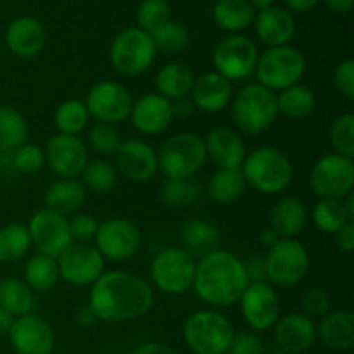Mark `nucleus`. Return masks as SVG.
<instances>
[{
    "label": "nucleus",
    "instance_id": "nucleus-19",
    "mask_svg": "<svg viewBox=\"0 0 354 354\" xmlns=\"http://www.w3.org/2000/svg\"><path fill=\"white\" fill-rule=\"evenodd\" d=\"M7 334L16 354H52L54 351V330L45 318L37 315L14 318Z\"/></svg>",
    "mask_w": 354,
    "mask_h": 354
},
{
    "label": "nucleus",
    "instance_id": "nucleus-52",
    "mask_svg": "<svg viewBox=\"0 0 354 354\" xmlns=\"http://www.w3.org/2000/svg\"><path fill=\"white\" fill-rule=\"evenodd\" d=\"M244 263L245 275H248L249 283L254 282H268L266 277V265H265V256H249Z\"/></svg>",
    "mask_w": 354,
    "mask_h": 354
},
{
    "label": "nucleus",
    "instance_id": "nucleus-6",
    "mask_svg": "<svg viewBox=\"0 0 354 354\" xmlns=\"http://www.w3.org/2000/svg\"><path fill=\"white\" fill-rule=\"evenodd\" d=\"M254 73L259 85L273 93L282 92L301 82L306 73V59L303 52L292 45L270 47L258 57Z\"/></svg>",
    "mask_w": 354,
    "mask_h": 354
},
{
    "label": "nucleus",
    "instance_id": "nucleus-61",
    "mask_svg": "<svg viewBox=\"0 0 354 354\" xmlns=\"http://www.w3.org/2000/svg\"><path fill=\"white\" fill-rule=\"evenodd\" d=\"M342 206H344L346 216H348L349 221L354 220V194L349 192L348 196L342 197Z\"/></svg>",
    "mask_w": 354,
    "mask_h": 354
},
{
    "label": "nucleus",
    "instance_id": "nucleus-2",
    "mask_svg": "<svg viewBox=\"0 0 354 354\" xmlns=\"http://www.w3.org/2000/svg\"><path fill=\"white\" fill-rule=\"evenodd\" d=\"M248 286L244 263L234 252L214 249L196 263L192 289L197 297L209 306H234Z\"/></svg>",
    "mask_w": 354,
    "mask_h": 354
},
{
    "label": "nucleus",
    "instance_id": "nucleus-48",
    "mask_svg": "<svg viewBox=\"0 0 354 354\" xmlns=\"http://www.w3.org/2000/svg\"><path fill=\"white\" fill-rule=\"evenodd\" d=\"M330 296L322 287H311L303 296V315L313 318H324L325 315L330 313Z\"/></svg>",
    "mask_w": 354,
    "mask_h": 354
},
{
    "label": "nucleus",
    "instance_id": "nucleus-38",
    "mask_svg": "<svg viewBox=\"0 0 354 354\" xmlns=\"http://www.w3.org/2000/svg\"><path fill=\"white\" fill-rule=\"evenodd\" d=\"M28 138V123L12 106H0V151L12 152Z\"/></svg>",
    "mask_w": 354,
    "mask_h": 354
},
{
    "label": "nucleus",
    "instance_id": "nucleus-13",
    "mask_svg": "<svg viewBox=\"0 0 354 354\" xmlns=\"http://www.w3.org/2000/svg\"><path fill=\"white\" fill-rule=\"evenodd\" d=\"M131 106H133V99L127 86L113 80L95 83L88 90L85 99L88 116L97 120V123H123L130 118Z\"/></svg>",
    "mask_w": 354,
    "mask_h": 354
},
{
    "label": "nucleus",
    "instance_id": "nucleus-34",
    "mask_svg": "<svg viewBox=\"0 0 354 354\" xmlns=\"http://www.w3.org/2000/svg\"><path fill=\"white\" fill-rule=\"evenodd\" d=\"M61 280L57 259L45 254H35L24 266V283L33 292L52 290Z\"/></svg>",
    "mask_w": 354,
    "mask_h": 354
},
{
    "label": "nucleus",
    "instance_id": "nucleus-49",
    "mask_svg": "<svg viewBox=\"0 0 354 354\" xmlns=\"http://www.w3.org/2000/svg\"><path fill=\"white\" fill-rule=\"evenodd\" d=\"M97 228H99V223L90 214H76L73 220H69V232H71L73 242L86 244L88 241L95 239Z\"/></svg>",
    "mask_w": 354,
    "mask_h": 354
},
{
    "label": "nucleus",
    "instance_id": "nucleus-24",
    "mask_svg": "<svg viewBox=\"0 0 354 354\" xmlns=\"http://www.w3.org/2000/svg\"><path fill=\"white\" fill-rule=\"evenodd\" d=\"M45 28L31 16L16 17L6 30L7 48L19 59H33L45 47Z\"/></svg>",
    "mask_w": 354,
    "mask_h": 354
},
{
    "label": "nucleus",
    "instance_id": "nucleus-5",
    "mask_svg": "<svg viewBox=\"0 0 354 354\" xmlns=\"http://www.w3.org/2000/svg\"><path fill=\"white\" fill-rule=\"evenodd\" d=\"M277 116V95L259 83L245 85L232 97V120L242 133H263L275 123Z\"/></svg>",
    "mask_w": 354,
    "mask_h": 354
},
{
    "label": "nucleus",
    "instance_id": "nucleus-43",
    "mask_svg": "<svg viewBox=\"0 0 354 354\" xmlns=\"http://www.w3.org/2000/svg\"><path fill=\"white\" fill-rule=\"evenodd\" d=\"M149 35L152 37L158 52L161 50L165 54H178L189 45V31L183 24L175 23V21H166Z\"/></svg>",
    "mask_w": 354,
    "mask_h": 354
},
{
    "label": "nucleus",
    "instance_id": "nucleus-55",
    "mask_svg": "<svg viewBox=\"0 0 354 354\" xmlns=\"http://www.w3.org/2000/svg\"><path fill=\"white\" fill-rule=\"evenodd\" d=\"M171 106H173V116L187 118L196 111L192 100H189L187 97H183V99H178V100H173Z\"/></svg>",
    "mask_w": 354,
    "mask_h": 354
},
{
    "label": "nucleus",
    "instance_id": "nucleus-58",
    "mask_svg": "<svg viewBox=\"0 0 354 354\" xmlns=\"http://www.w3.org/2000/svg\"><path fill=\"white\" fill-rule=\"evenodd\" d=\"M322 2H324L328 9L334 10V12L346 14L353 10L354 0H322Z\"/></svg>",
    "mask_w": 354,
    "mask_h": 354
},
{
    "label": "nucleus",
    "instance_id": "nucleus-4",
    "mask_svg": "<svg viewBox=\"0 0 354 354\" xmlns=\"http://www.w3.org/2000/svg\"><path fill=\"white\" fill-rule=\"evenodd\" d=\"M183 341L196 354H227L234 341V325L216 310H199L183 324Z\"/></svg>",
    "mask_w": 354,
    "mask_h": 354
},
{
    "label": "nucleus",
    "instance_id": "nucleus-53",
    "mask_svg": "<svg viewBox=\"0 0 354 354\" xmlns=\"http://www.w3.org/2000/svg\"><path fill=\"white\" fill-rule=\"evenodd\" d=\"M334 242L337 245V249L344 254H351L354 251V223L348 221L346 225H342L337 232L334 234Z\"/></svg>",
    "mask_w": 354,
    "mask_h": 354
},
{
    "label": "nucleus",
    "instance_id": "nucleus-17",
    "mask_svg": "<svg viewBox=\"0 0 354 354\" xmlns=\"http://www.w3.org/2000/svg\"><path fill=\"white\" fill-rule=\"evenodd\" d=\"M239 304L245 324L252 330H270L280 318L279 294L268 282L249 283L242 292Z\"/></svg>",
    "mask_w": 354,
    "mask_h": 354
},
{
    "label": "nucleus",
    "instance_id": "nucleus-12",
    "mask_svg": "<svg viewBox=\"0 0 354 354\" xmlns=\"http://www.w3.org/2000/svg\"><path fill=\"white\" fill-rule=\"evenodd\" d=\"M310 187L320 199H342L353 192L354 162L341 154H325L313 165Z\"/></svg>",
    "mask_w": 354,
    "mask_h": 354
},
{
    "label": "nucleus",
    "instance_id": "nucleus-10",
    "mask_svg": "<svg viewBox=\"0 0 354 354\" xmlns=\"http://www.w3.org/2000/svg\"><path fill=\"white\" fill-rule=\"evenodd\" d=\"M196 261L183 248H166L151 263V279L161 292L178 296L192 289Z\"/></svg>",
    "mask_w": 354,
    "mask_h": 354
},
{
    "label": "nucleus",
    "instance_id": "nucleus-26",
    "mask_svg": "<svg viewBox=\"0 0 354 354\" xmlns=\"http://www.w3.org/2000/svg\"><path fill=\"white\" fill-rule=\"evenodd\" d=\"M275 341L287 353H303L317 341V325L310 317L289 313L275 324Z\"/></svg>",
    "mask_w": 354,
    "mask_h": 354
},
{
    "label": "nucleus",
    "instance_id": "nucleus-14",
    "mask_svg": "<svg viewBox=\"0 0 354 354\" xmlns=\"http://www.w3.org/2000/svg\"><path fill=\"white\" fill-rule=\"evenodd\" d=\"M93 241L104 259L127 261L140 251L142 234L137 225L127 218H109L99 223Z\"/></svg>",
    "mask_w": 354,
    "mask_h": 354
},
{
    "label": "nucleus",
    "instance_id": "nucleus-51",
    "mask_svg": "<svg viewBox=\"0 0 354 354\" xmlns=\"http://www.w3.org/2000/svg\"><path fill=\"white\" fill-rule=\"evenodd\" d=\"M230 354H263L265 348H263L261 339L258 337L252 332H241V334L234 335V341H232Z\"/></svg>",
    "mask_w": 354,
    "mask_h": 354
},
{
    "label": "nucleus",
    "instance_id": "nucleus-21",
    "mask_svg": "<svg viewBox=\"0 0 354 354\" xmlns=\"http://www.w3.org/2000/svg\"><path fill=\"white\" fill-rule=\"evenodd\" d=\"M173 118L171 100L159 93H147L135 100L128 120L142 135H159L171 124Z\"/></svg>",
    "mask_w": 354,
    "mask_h": 354
},
{
    "label": "nucleus",
    "instance_id": "nucleus-8",
    "mask_svg": "<svg viewBox=\"0 0 354 354\" xmlns=\"http://www.w3.org/2000/svg\"><path fill=\"white\" fill-rule=\"evenodd\" d=\"M268 283L290 289L303 282L310 272V252L297 239H280L265 256Z\"/></svg>",
    "mask_w": 354,
    "mask_h": 354
},
{
    "label": "nucleus",
    "instance_id": "nucleus-15",
    "mask_svg": "<svg viewBox=\"0 0 354 354\" xmlns=\"http://www.w3.org/2000/svg\"><path fill=\"white\" fill-rule=\"evenodd\" d=\"M28 232H30L31 245L37 248L38 254L50 256L55 259L73 244L68 218L47 207L37 211L31 216Z\"/></svg>",
    "mask_w": 354,
    "mask_h": 354
},
{
    "label": "nucleus",
    "instance_id": "nucleus-50",
    "mask_svg": "<svg viewBox=\"0 0 354 354\" xmlns=\"http://www.w3.org/2000/svg\"><path fill=\"white\" fill-rule=\"evenodd\" d=\"M334 86L344 99H354V61L346 59L339 62L334 71Z\"/></svg>",
    "mask_w": 354,
    "mask_h": 354
},
{
    "label": "nucleus",
    "instance_id": "nucleus-1",
    "mask_svg": "<svg viewBox=\"0 0 354 354\" xmlns=\"http://www.w3.org/2000/svg\"><path fill=\"white\" fill-rule=\"evenodd\" d=\"M154 304V290L130 272H104L88 294V306L102 322L118 324L140 318Z\"/></svg>",
    "mask_w": 354,
    "mask_h": 354
},
{
    "label": "nucleus",
    "instance_id": "nucleus-47",
    "mask_svg": "<svg viewBox=\"0 0 354 354\" xmlns=\"http://www.w3.org/2000/svg\"><path fill=\"white\" fill-rule=\"evenodd\" d=\"M10 165L16 171L24 173V175H35L45 166L44 149L35 144H23L16 151H12Z\"/></svg>",
    "mask_w": 354,
    "mask_h": 354
},
{
    "label": "nucleus",
    "instance_id": "nucleus-37",
    "mask_svg": "<svg viewBox=\"0 0 354 354\" xmlns=\"http://www.w3.org/2000/svg\"><path fill=\"white\" fill-rule=\"evenodd\" d=\"M201 189L196 178H166L159 189V199L173 209L192 206L199 201Z\"/></svg>",
    "mask_w": 354,
    "mask_h": 354
},
{
    "label": "nucleus",
    "instance_id": "nucleus-33",
    "mask_svg": "<svg viewBox=\"0 0 354 354\" xmlns=\"http://www.w3.org/2000/svg\"><path fill=\"white\" fill-rule=\"evenodd\" d=\"M315 107H317V97L315 92L306 85H296L289 86V88L282 90L277 95V109L279 114L289 118V120H303L313 114Z\"/></svg>",
    "mask_w": 354,
    "mask_h": 354
},
{
    "label": "nucleus",
    "instance_id": "nucleus-36",
    "mask_svg": "<svg viewBox=\"0 0 354 354\" xmlns=\"http://www.w3.org/2000/svg\"><path fill=\"white\" fill-rule=\"evenodd\" d=\"M35 306L33 290L17 279L0 280V308L12 317L30 315Z\"/></svg>",
    "mask_w": 354,
    "mask_h": 354
},
{
    "label": "nucleus",
    "instance_id": "nucleus-30",
    "mask_svg": "<svg viewBox=\"0 0 354 354\" xmlns=\"http://www.w3.org/2000/svg\"><path fill=\"white\" fill-rule=\"evenodd\" d=\"M192 69L182 62H169L165 64L156 75V88L159 95L168 100L183 99L190 93L194 85Z\"/></svg>",
    "mask_w": 354,
    "mask_h": 354
},
{
    "label": "nucleus",
    "instance_id": "nucleus-27",
    "mask_svg": "<svg viewBox=\"0 0 354 354\" xmlns=\"http://www.w3.org/2000/svg\"><path fill=\"white\" fill-rule=\"evenodd\" d=\"M317 337L332 351H349L354 346V315L348 310L327 313L317 327Z\"/></svg>",
    "mask_w": 354,
    "mask_h": 354
},
{
    "label": "nucleus",
    "instance_id": "nucleus-16",
    "mask_svg": "<svg viewBox=\"0 0 354 354\" xmlns=\"http://www.w3.org/2000/svg\"><path fill=\"white\" fill-rule=\"evenodd\" d=\"M59 275L69 286L85 287L92 286L106 268V259L102 258L97 248L88 244L73 242L57 258Z\"/></svg>",
    "mask_w": 354,
    "mask_h": 354
},
{
    "label": "nucleus",
    "instance_id": "nucleus-22",
    "mask_svg": "<svg viewBox=\"0 0 354 354\" xmlns=\"http://www.w3.org/2000/svg\"><path fill=\"white\" fill-rule=\"evenodd\" d=\"M189 95L196 109L214 114L227 109L234 97V88L232 83L216 71H207L194 78Z\"/></svg>",
    "mask_w": 354,
    "mask_h": 354
},
{
    "label": "nucleus",
    "instance_id": "nucleus-31",
    "mask_svg": "<svg viewBox=\"0 0 354 354\" xmlns=\"http://www.w3.org/2000/svg\"><path fill=\"white\" fill-rule=\"evenodd\" d=\"M256 10L248 0H216L213 6V19L223 31L237 35L254 23Z\"/></svg>",
    "mask_w": 354,
    "mask_h": 354
},
{
    "label": "nucleus",
    "instance_id": "nucleus-29",
    "mask_svg": "<svg viewBox=\"0 0 354 354\" xmlns=\"http://www.w3.org/2000/svg\"><path fill=\"white\" fill-rule=\"evenodd\" d=\"M85 199L86 189L76 178H61L50 183L48 189L45 190L44 197L47 209L62 214V216L76 213L85 204Z\"/></svg>",
    "mask_w": 354,
    "mask_h": 354
},
{
    "label": "nucleus",
    "instance_id": "nucleus-32",
    "mask_svg": "<svg viewBox=\"0 0 354 354\" xmlns=\"http://www.w3.org/2000/svg\"><path fill=\"white\" fill-rule=\"evenodd\" d=\"M183 249L190 254H207L214 251L220 242V232L206 220H190L180 230Z\"/></svg>",
    "mask_w": 354,
    "mask_h": 354
},
{
    "label": "nucleus",
    "instance_id": "nucleus-23",
    "mask_svg": "<svg viewBox=\"0 0 354 354\" xmlns=\"http://www.w3.org/2000/svg\"><path fill=\"white\" fill-rule=\"evenodd\" d=\"M206 158H209L218 169L241 168L248 151L241 135L227 127H216L204 138Z\"/></svg>",
    "mask_w": 354,
    "mask_h": 354
},
{
    "label": "nucleus",
    "instance_id": "nucleus-57",
    "mask_svg": "<svg viewBox=\"0 0 354 354\" xmlns=\"http://www.w3.org/2000/svg\"><path fill=\"white\" fill-rule=\"evenodd\" d=\"M76 322H78L82 327H93V325L99 322V318L95 317V313L92 311V308L83 306L82 310L78 311V315H76Z\"/></svg>",
    "mask_w": 354,
    "mask_h": 354
},
{
    "label": "nucleus",
    "instance_id": "nucleus-20",
    "mask_svg": "<svg viewBox=\"0 0 354 354\" xmlns=\"http://www.w3.org/2000/svg\"><path fill=\"white\" fill-rule=\"evenodd\" d=\"M114 168L130 182H149L158 173V152L142 140H124L114 152Z\"/></svg>",
    "mask_w": 354,
    "mask_h": 354
},
{
    "label": "nucleus",
    "instance_id": "nucleus-54",
    "mask_svg": "<svg viewBox=\"0 0 354 354\" xmlns=\"http://www.w3.org/2000/svg\"><path fill=\"white\" fill-rule=\"evenodd\" d=\"M130 354H176V353L175 349H171L166 344H161V342H145V344H140L138 348H135Z\"/></svg>",
    "mask_w": 354,
    "mask_h": 354
},
{
    "label": "nucleus",
    "instance_id": "nucleus-42",
    "mask_svg": "<svg viewBox=\"0 0 354 354\" xmlns=\"http://www.w3.org/2000/svg\"><path fill=\"white\" fill-rule=\"evenodd\" d=\"M348 221L341 199H320L315 204L313 223L324 234L334 235Z\"/></svg>",
    "mask_w": 354,
    "mask_h": 354
},
{
    "label": "nucleus",
    "instance_id": "nucleus-3",
    "mask_svg": "<svg viewBox=\"0 0 354 354\" xmlns=\"http://www.w3.org/2000/svg\"><path fill=\"white\" fill-rule=\"evenodd\" d=\"M241 171L248 185L265 196H275L290 185L294 168L283 151L273 145H261L245 156Z\"/></svg>",
    "mask_w": 354,
    "mask_h": 354
},
{
    "label": "nucleus",
    "instance_id": "nucleus-18",
    "mask_svg": "<svg viewBox=\"0 0 354 354\" xmlns=\"http://www.w3.org/2000/svg\"><path fill=\"white\" fill-rule=\"evenodd\" d=\"M45 165L61 178H76L88 165V149L76 135L57 133L44 149Z\"/></svg>",
    "mask_w": 354,
    "mask_h": 354
},
{
    "label": "nucleus",
    "instance_id": "nucleus-46",
    "mask_svg": "<svg viewBox=\"0 0 354 354\" xmlns=\"http://www.w3.org/2000/svg\"><path fill=\"white\" fill-rule=\"evenodd\" d=\"M121 133L116 124L95 123L88 131V145L100 156H111L121 144Z\"/></svg>",
    "mask_w": 354,
    "mask_h": 354
},
{
    "label": "nucleus",
    "instance_id": "nucleus-25",
    "mask_svg": "<svg viewBox=\"0 0 354 354\" xmlns=\"http://www.w3.org/2000/svg\"><path fill=\"white\" fill-rule=\"evenodd\" d=\"M254 30L261 44L270 47L289 45L296 35V21L286 7L272 6L259 10L254 17Z\"/></svg>",
    "mask_w": 354,
    "mask_h": 354
},
{
    "label": "nucleus",
    "instance_id": "nucleus-9",
    "mask_svg": "<svg viewBox=\"0 0 354 354\" xmlns=\"http://www.w3.org/2000/svg\"><path fill=\"white\" fill-rule=\"evenodd\" d=\"M158 48L152 37L140 28H127L111 44L109 61L120 75L138 76L156 61Z\"/></svg>",
    "mask_w": 354,
    "mask_h": 354
},
{
    "label": "nucleus",
    "instance_id": "nucleus-41",
    "mask_svg": "<svg viewBox=\"0 0 354 354\" xmlns=\"http://www.w3.org/2000/svg\"><path fill=\"white\" fill-rule=\"evenodd\" d=\"M83 187L95 194H107L116 187L118 171L114 165L107 162L106 159H95L88 161L82 173Z\"/></svg>",
    "mask_w": 354,
    "mask_h": 354
},
{
    "label": "nucleus",
    "instance_id": "nucleus-59",
    "mask_svg": "<svg viewBox=\"0 0 354 354\" xmlns=\"http://www.w3.org/2000/svg\"><path fill=\"white\" fill-rule=\"evenodd\" d=\"M259 241H261V244L265 245V248H272V245H275L277 242L280 241V237L279 235L275 234V230H273V228H265V230L261 232V234H259Z\"/></svg>",
    "mask_w": 354,
    "mask_h": 354
},
{
    "label": "nucleus",
    "instance_id": "nucleus-60",
    "mask_svg": "<svg viewBox=\"0 0 354 354\" xmlns=\"http://www.w3.org/2000/svg\"><path fill=\"white\" fill-rule=\"evenodd\" d=\"M12 322H14L12 315H9L6 310H3V308H0V335L7 334V332H9Z\"/></svg>",
    "mask_w": 354,
    "mask_h": 354
},
{
    "label": "nucleus",
    "instance_id": "nucleus-45",
    "mask_svg": "<svg viewBox=\"0 0 354 354\" xmlns=\"http://www.w3.org/2000/svg\"><path fill=\"white\" fill-rule=\"evenodd\" d=\"M169 14H171V9H169L168 0H142L137 10V28L152 33L161 24L169 21Z\"/></svg>",
    "mask_w": 354,
    "mask_h": 354
},
{
    "label": "nucleus",
    "instance_id": "nucleus-44",
    "mask_svg": "<svg viewBox=\"0 0 354 354\" xmlns=\"http://www.w3.org/2000/svg\"><path fill=\"white\" fill-rule=\"evenodd\" d=\"M330 144L335 154L354 158V116L351 113L342 114L332 123Z\"/></svg>",
    "mask_w": 354,
    "mask_h": 354
},
{
    "label": "nucleus",
    "instance_id": "nucleus-7",
    "mask_svg": "<svg viewBox=\"0 0 354 354\" xmlns=\"http://www.w3.org/2000/svg\"><path fill=\"white\" fill-rule=\"evenodd\" d=\"M206 159L204 138L183 131L162 142L158 152V169L166 178H192Z\"/></svg>",
    "mask_w": 354,
    "mask_h": 354
},
{
    "label": "nucleus",
    "instance_id": "nucleus-35",
    "mask_svg": "<svg viewBox=\"0 0 354 354\" xmlns=\"http://www.w3.org/2000/svg\"><path fill=\"white\" fill-rule=\"evenodd\" d=\"M245 180L241 168L234 169H218L209 178L206 192L211 201L218 204L235 203L244 194Z\"/></svg>",
    "mask_w": 354,
    "mask_h": 354
},
{
    "label": "nucleus",
    "instance_id": "nucleus-11",
    "mask_svg": "<svg viewBox=\"0 0 354 354\" xmlns=\"http://www.w3.org/2000/svg\"><path fill=\"white\" fill-rule=\"evenodd\" d=\"M258 47L251 38L244 35H228L221 38L213 50L214 71L228 82L245 80L256 71Z\"/></svg>",
    "mask_w": 354,
    "mask_h": 354
},
{
    "label": "nucleus",
    "instance_id": "nucleus-28",
    "mask_svg": "<svg viewBox=\"0 0 354 354\" xmlns=\"http://www.w3.org/2000/svg\"><path fill=\"white\" fill-rule=\"evenodd\" d=\"M308 221V207L297 197H283L270 213V228L280 239H296Z\"/></svg>",
    "mask_w": 354,
    "mask_h": 354
},
{
    "label": "nucleus",
    "instance_id": "nucleus-62",
    "mask_svg": "<svg viewBox=\"0 0 354 354\" xmlns=\"http://www.w3.org/2000/svg\"><path fill=\"white\" fill-rule=\"evenodd\" d=\"M254 10H265L273 6V0H248Z\"/></svg>",
    "mask_w": 354,
    "mask_h": 354
},
{
    "label": "nucleus",
    "instance_id": "nucleus-56",
    "mask_svg": "<svg viewBox=\"0 0 354 354\" xmlns=\"http://www.w3.org/2000/svg\"><path fill=\"white\" fill-rule=\"evenodd\" d=\"M322 0H283L287 6V10H296V12H308V10L315 9Z\"/></svg>",
    "mask_w": 354,
    "mask_h": 354
},
{
    "label": "nucleus",
    "instance_id": "nucleus-40",
    "mask_svg": "<svg viewBox=\"0 0 354 354\" xmlns=\"http://www.w3.org/2000/svg\"><path fill=\"white\" fill-rule=\"evenodd\" d=\"M88 111H86L85 102L78 99H69L59 104L54 114V123L59 133L64 135H76L82 133L88 124Z\"/></svg>",
    "mask_w": 354,
    "mask_h": 354
},
{
    "label": "nucleus",
    "instance_id": "nucleus-39",
    "mask_svg": "<svg viewBox=\"0 0 354 354\" xmlns=\"http://www.w3.org/2000/svg\"><path fill=\"white\" fill-rule=\"evenodd\" d=\"M31 248L26 225L9 223L0 228V263L19 261Z\"/></svg>",
    "mask_w": 354,
    "mask_h": 354
}]
</instances>
